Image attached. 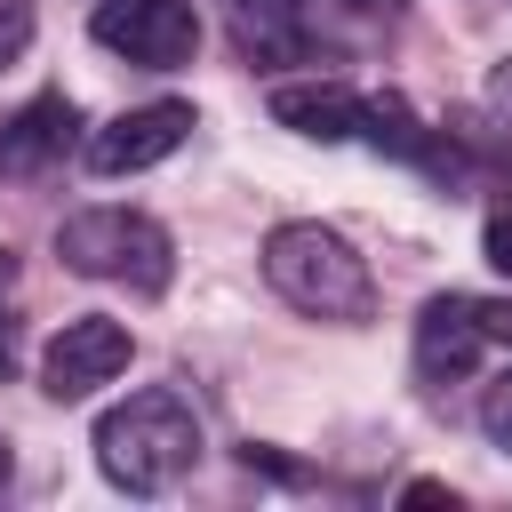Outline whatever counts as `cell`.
Instances as JSON below:
<instances>
[{
	"instance_id": "8fae6325",
	"label": "cell",
	"mask_w": 512,
	"mask_h": 512,
	"mask_svg": "<svg viewBox=\"0 0 512 512\" xmlns=\"http://www.w3.org/2000/svg\"><path fill=\"white\" fill-rule=\"evenodd\" d=\"M360 136L376 144V152H392V160H416V168H432V176H456V152H440V136L416 120V104L408 96H360Z\"/></svg>"
},
{
	"instance_id": "9c48e42d",
	"label": "cell",
	"mask_w": 512,
	"mask_h": 512,
	"mask_svg": "<svg viewBox=\"0 0 512 512\" xmlns=\"http://www.w3.org/2000/svg\"><path fill=\"white\" fill-rule=\"evenodd\" d=\"M72 128H80V112H72L64 88L16 104V112L0 120V176H40V168H56V160L72 152Z\"/></svg>"
},
{
	"instance_id": "ba28073f",
	"label": "cell",
	"mask_w": 512,
	"mask_h": 512,
	"mask_svg": "<svg viewBox=\"0 0 512 512\" xmlns=\"http://www.w3.org/2000/svg\"><path fill=\"white\" fill-rule=\"evenodd\" d=\"M224 32L240 48V64L272 72V64H304L312 56V8L304 0H216Z\"/></svg>"
},
{
	"instance_id": "8992f818",
	"label": "cell",
	"mask_w": 512,
	"mask_h": 512,
	"mask_svg": "<svg viewBox=\"0 0 512 512\" xmlns=\"http://www.w3.org/2000/svg\"><path fill=\"white\" fill-rule=\"evenodd\" d=\"M128 328L120 320H104V312H80V320H64L56 328V344H48V360H40V392L48 400H88L96 384H112L120 368H128Z\"/></svg>"
},
{
	"instance_id": "6da1fadb",
	"label": "cell",
	"mask_w": 512,
	"mask_h": 512,
	"mask_svg": "<svg viewBox=\"0 0 512 512\" xmlns=\"http://www.w3.org/2000/svg\"><path fill=\"white\" fill-rule=\"evenodd\" d=\"M96 464L112 488L128 496H168L192 464H200V416L184 392L152 384V392H128L120 408H104L96 424Z\"/></svg>"
},
{
	"instance_id": "ac0fdd59",
	"label": "cell",
	"mask_w": 512,
	"mask_h": 512,
	"mask_svg": "<svg viewBox=\"0 0 512 512\" xmlns=\"http://www.w3.org/2000/svg\"><path fill=\"white\" fill-rule=\"evenodd\" d=\"M8 368H16V320L0 312V376H8Z\"/></svg>"
},
{
	"instance_id": "7a4b0ae2",
	"label": "cell",
	"mask_w": 512,
	"mask_h": 512,
	"mask_svg": "<svg viewBox=\"0 0 512 512\" xmlns=\"http://www.w3.org/2000/svg\"><path fill=\"white\" fill-rule=\"evenodd\" d=\"M264 280H272L296 312H312V320H344V328H360V320L376 312V280H368V264H360L328 224H280V232L264 240Z\"/></svg>"
},
{
	"instance_id": "d6986e66",
	"label": "cell",
	"mask_w": 512,
	"mask_h": 512,
	"mask_svg": "<svg viewBox=\"0 0 512 512\" xmlns=\"http://www.w3.org/2000/svg\"><path fill=\"white\" fill-rule=\"evenodd\" d=\"M344 8H352V16H400L408 0H344Z\"/></svg>"
},
{
	"instance_id": "30bf717a",
	"label": "cell",
	"mask_w": 512,
	"mask_h": 512,
	"mask_svg": "<svg viewBox=\"0 0 512 512\" xmlns=\"http://www.w3.org/2000/svg\"><path fill=\"white\" fill-rule=\"evenodd\" d=\"M272 120L296 128V136L344 144V136H360V96H352L344 80H280V88H272Z\"/></svg>"
},
{
	"instance_id": "9a60e30c",
	"label": "cell",
	"mask_w": 512,
	"mask_h": 512,
	"mask_svg": "<svg viewBox=\"0 0 512 512\" xmlns=\"http://www.w3.org/2000/svg\"><path fill=\"white\" fill-rule=\"evenodd\" d=\"M248 472H272V480H304V464H288V456H272V448H248Z\"/></svg>"
},
{
	"instance_id": "3957f363",
	"label": "cell",
	"mask_w": 512,
	"mask_h": 512,
	"mask_svg": "<svg viewBox=\"0 0 512 512\" xmlns=\"http://www.w3.org/2000/svg\"><path fill=\"white\" fill-rule=\"evenodd\" d=\"M56 256H64V272L112 280V288H136V296H160L176 280V248L144 208H80V216H64L56 224Z\"/></svg>"
},
{
	"instance_id": "44dd1931",
	"label": "cell",
	"mask_w": 512,
	"mask_h": 512,
	"mask_svg": "<svg viewBox=\"0 0 512 512\" xmlns=\"http://www.w3.org/2000/svg\"><path fill=\"white\" fill-rule=\"evenodd\" d=\"M0 488H8V440H0Z\"/></svg>"
},
{
	"instance_id": "4fadbf2b",
	"label": "cell",
	"mask_w": 512,
	"mask_h": 512,
	"mask_svg": "<svg viewBox=\"0 0 512 512\" xmlns=\"http://www.w3.org/2000/svg\"><path fill=\"white\" fill-rule=\"evenodd\" d=\"M32 48V0H0V72Z\"/></svg>"
},
{
	"instance_id": "ffe728a7",
	"label": "cell",
	"mask_w": 512,
	"mask_h": 512,
	"mask_svg": "<svg viewBox=\"0 0 512 512\" xmlns=\"http://www.w3.org/2000/svg\"><path fill=\"white\" fill-rule=\"evenodd\" d=\"M8 288H16V256L0 248V296H8Z\"/></svg>"
},
{
	"instance_id": "7c38bea8",
	"label": "cell",
	"mask_w": 512,
	"mask_h": 512,
	"mask_svg": "<svg viewBox=\"0 0 512 512\" xmlns=\"http://www.w3.org/2000/svg\"><path fill=\"white\" fill-rule=\"evenodd\" d=\"M480 432H488V440L512 456V368H504V376L480 392Z\"/></svg>"
},
{
	"instance_id": "5bb4252c",
	"label": "cell",
	"mask_w": 512,
	"mask_h": 512,
	"mask_svg": "<svg viewBox=\"0 0 512 512\" xmlns=\"http://www.w3.org/2000/svg\"><path fill=\"white\" fill-rule=\"evenodd\" d=\"M480 248H488V264L512 280V216H488V232H480Z\"/></svg>"
},
{
	"instance_id": "2e32d148",
	"label": "cell",
	"mask_w": 512,
	"mask_h": 512,
	"mask_svg": "<svg viewBox=\"0 0 512 512\" xmlns=\"http://www.w3.org/2000/svg\"><path fill=\"white\" fill-rule=\"evenodd\" d=\"M400 504H448V512H456V488H440V480H408Z\"/></svg>"
},
{
	"instance_id": "277c9868",
	"label": "cell",
	"mask_w": 512,
	"mask_h": 512,
	"mask_svg": "<svg viewBox=\"0 0 512 512\" xmlns=\"http://www.w3.org/2000/svg\"><path fill=\"white\" fill-rule=\"evenodd\" d=\"M488 344H512V304H504V296H464V288H448V296H432V304L416 312V376H424L432 392H440V384H464Z\"/></svg>"
},
{
	"instance_id": "5b68a950",
	"label": "cell",
	"mask_w": 512,
	"mask_h": 512,
	"mask_svg": "<svg viewBox=\"0 0 512 512\" xmlns=\"http://www.w3.org/2000/svg\"><path fill=\"white\" fill-rule=\"evenodd\" d=\"M88 32H96L112 56L144 64V72H176V64H192V48H200L192 0H96Z\"/></svg>"
},
{
	"instance_id": "52a82bcc",
	"label": "cell",
	"mask_w": 512,
	"mask_h": 512,
	"mask_svg": "<svg viewBox=\"0 0 512 512\" xmlns=\"http://www.w3.org/2000/svg\"><path fill=\"white\" fill-rule=\"evenodd\" d=\"M184 136H192V104L160 96V104H136V112H120V120H104V128L88 136V168H96V176H136V168H160Z\"/></svg>"
},
{
	"instance_id": "e0dca14e",
	"label": "cell",
	"mask_w": 512,
	"mask_h": 512,
	"mask_svg": "<svg viewBox=\"0 0 512 512\" xmlns=\"http://www.w3.org/2000/svg\"><path fill=\"white\" fill-rule=\"evenodd\" d=\"M488 104H496V120L512 128V64H496V80H488Z\"/></svg>"
}]
</instances>
